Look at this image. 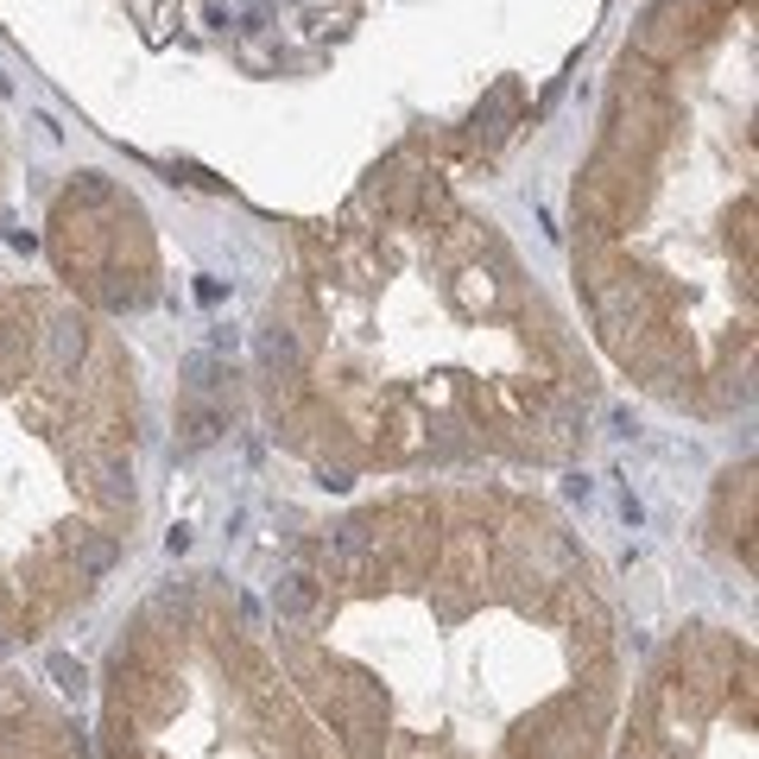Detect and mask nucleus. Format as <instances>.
<instances>
[{
    "label": "nucleus",
    "instance_id": "obj_1",
    "mask_svg": "<svg viewBox=\"0 0 759 759\" xmlns=\"http://www.w3.org/2000/svg\"><path fill=\"white\" fill-rule=\"evenodd\" d=\"M253 362H260V374L279 387V380H291L298 367H304V349H298V329H286L279 317H266V324L253 329Z\"/></svg>",
    "mask_w": 759,
    "mask_h": 759
},
{
    "label": "nucleus",
    "instance_id": "obj_2",
    "mask_svg": "<svg viewBox=\"0 0 759 759\" xmlns=\"http://www.w3.org/2000/svg\"><path fill=\"white\" fill-rule=\"evenodd\" d=\"M83 355H89V324H83L76 311H64L58 324L45 329V362H51V374H58V380H71Z\"/></svg>",
    "mask_w": 759,
    "mask_h": 759
},
{
    "label": "nucleus",
    "instance_id": "obj_3",
    "mask_svg": "<svg viewBox=\"0 0 759 759\" xmlns=\"http://www.w3.org/2000/svg\"><path fill=\"white\" fill-rule=\"evenodd\" d=\"M222 431H228V412H222V405H203V399H190V405L178 412V456L210 450Z\"/></svg>",
    "mask_w": 759,
    "mask_h": 759
},
{
    "label": "nucleus",
    "instance_id": "obj_4",
    "mask_svg": "<svg viewBox=\"0 0 759 759\" xmlns=\"http://www.w3.org/2000/svg\"><path fill=\"white\" fill-rule=\"evenodd\" d=\"M178 387H184V399H203V405H216V393L228 387V367H222V355H210V349L184 355V362H178Z\"/></svg>",
    "mask_w": 759,
    "mask_h": 759
},
{
    "label": "nucleus",
    "instance_id": "obj_5",
    "mask_svg": "<svg viewBox=\"0 0 759 759\" xmlns=\"http://www.w3.org/2000/svg\"><path fill=\"white\" fill-rule=\"evenodd\" d=\"M273 608H279V620H311L317 615V577L311 570H286L273 582Z\"/></svg>",
    "mask_w": 759,
    "mask_h": 759
},
{
    "label": "nucleus",
    "instance_id": "obj_6",
    "mask_svg": "<svg viewBox=\"0 0 759 759\" xmlns=\"http://www.w3.org/2000/svg\"><path fill=\"white\" fill-rule=\"evenodd\" d=\"M374 544H380V532H374L367 519H342V526L329 532V557H336L342 570H362L367 557H374Z\"/></svg>",
    "mask_w": 759,
    "mask_h": 759
},
{
    "label": "nucleus",
    "instance_id": "obj_7",
    "mask_svg": "<svg viewBox=\"0 0 759 759\" xmlns=\"http://www.w3.org/2000/svg\"><path fill=\"white\" fill-rule=\"evenodd\" d=\"M71 557H76V577H89V582H102L121 564V544L109 539V532H76L71 544Z\"/></svg>",
    "mask_w": 759,
    "mask_h": 759
},
{
    "label": "nucleus",
    "instance_id": "obj_8",
    "mask_svg": "<svg viewBox=\"0 0 759 759\" xmlns=\"http://www.w3.org/2000/svg\"><path fill=\"white\" fill-rule=\"evenodd\" d=\"M506 121H513V89L501 83V89L481 102V114H475V134H488V140H494V134H506Z\"/></svg>",
    "mask_w": 759,
    "mask_h": 759
},
{
    "label": "nucleus",
    "instance_id": "obj_9",
    "mask_svg": "<svg viewBox=\"0 0 759 759\" xmlns=\"http://www.w3.org/2000/svg\"><path fill=\"white\" fill-rule=\"evenodd\" d=\"M45 671L58 678V690H64V696H83V684H89V671L76 665L71 652H51V665H45Z\"/></svg>",
    "mask_w": 759,
    "mask_h": 759
},
{
    "label": "nucleus",
    "instance_id": "obj_10",
    "mask_svg": "<svg viewBox=\"0 0 759 759\" xmlns=\"http://www.w3.org/2000/svg\"><path fill=\"white\" fill-rule=\"evenodd\" d=\"M102 494H109V501H134V469H127L121 456L102 463Z\"/></svg>",
    "mask_w": 759,
    "mask_h": 759
},
{
    "label": "nucleus",
    "instance_id": "obj_11",
    "mask_svg": "<svg viewBox=\"0 0 759 759\" xmlns=\"http://www.w3.org/2000/svg\"><path fill=\"white\" fill-rule=\"evenodd\" d=\"M71 197H83V203H109V197H114V184L102 178V172H76Z\"/></svg>",
    "mask_w": 759,
    "mask_h": 759
},
{
    "label": "nucleus",
    "instance_id": "obj_12",
    "mask_svg": "<svg viewBox=\"0 0 759 759\" xmlns=\"http://www.w3.org/2000/svg\"><path fill=\"white\" fill-rule=\"evenodd\" d=\"M152 608H159V615H190V582H165Z\"/></svg>",
    "mask_w": 759,
    "mask_h": 759
},
{
    "label": "nucleus",
    "instance_id": "obj_13",
    "mask_svg": "<svg viewBox=\"0 0 759 759\" xmlns=\"http://www.w3.org/2000/svg\"><path fill=\"white\" fill-rule=\"evenodd\" d=\"M235 615H241V627H248V633H266V608H260L253 595H235Z\"/></svg>",
    "mask_w": 759,
    "mask_h": 759
},
{
    "label": "nucleus",
    "instance_id": "obj_14",
    "mask_svg": "<svg viewBox=\"0 0 759 759\" xmlns=\"http://www.w3.org/2000/svg\"><path fill=\"white\" fill-rule=\"evenodd\" d=\"M197 298H203V304H222V298H228V286H222L216 273H203V279H197Z\"/></svg>",
    "mask_w": 759,
    "mask_h": 759
},
{
    "label": "nucleus",
    "instance_id": "obj_15",
    "mask_svg": "<svg viewBox=\"0 0 759 759\" xmlns=\"http://www.w3.org/2000/svg\"><path fill=\"white\" fill-rule=\"evenodd\" d=\"M203 20H210V33H228V26H235V13H228L222 0H210V13H203Z\"/></svg>",
    "mask_w": 759,
    "mask_h": 759
},
{
    "label": "nucleus",
    "instance_id": "obj_16",
    "mask_svg": "<svg viewBox=\"0 0 759 759\" xmlns=\"http://www.w3.org/2000/svg\"><path fill=\"white\" fill-rule=\"evenodd\" d=\"M317 481H324V488H336V494H342V488H349L355 475H349V469H329V463H324V469H317Z\"/></svg>",
    "mask_w": 759,
    "mask_h": 759
},
{
    "label": "nucleus",
    "instance_id": "obj_17",
    "mask_svg": "<svg viewBox=\"0 0 759 759\" xmlns=\"http://www.w3.org/2000/svg\"><path fill=\"white\" fill-rule=\"evenodd\" d=\"M564 494H570V501H589V494H595V481H589V475H570V481H564Z\"/></svg>",
    "mask_w": 759,
    "mask_h": 759
},
{
    "label": "nucleus",
    "instance_id": "obj_18",
    "mask_svg": "<svg viewBox=\"0 0 759 759\" xmlns=\"http://www.w3.org/2000/svg\"><path fill=\"white\" fill-rule=\"evenodd\" d=\"M165 551H172V557H184V551H190V532H184V526H172V532H165Z\"/></svg>",
    "mask_w": 759,
    "mask_h": 759
},
{
    "label": "nucleus",
    "instance_id": "obj_19",
    "mask_svg": "<svg viewBox=\"0 0 759 759\" xmlns=\"http://www.w3.org/2000/svg\"><path fill=\"white\" fill-rule=\"evenodd\" d=\"M7 652H13V633H7V627H0V658H7Z\"/></svg>",
    "mask_w": 759,
    "mask_h": 759
},
{
    "label": "nucleus",
    "instance_id": "obj_20",
    "mask_svg": "<svg viewBox=\"0 0 759 759\" xmlns=\"http://www.w3.org/2000/svg\"><path fill=\"white\" fill-rule=\"evenodd\" d=\"M0 96H13V76H7V71H0Z\"/></svg>",
    "mask_w": 759,
    "mask_h": 759
}]
</instances>
